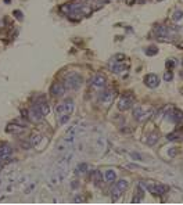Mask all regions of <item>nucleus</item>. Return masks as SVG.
Returning a JSON list of instances; mask_svg holds the SVG:
<instances>
[{
	"instance_id": "f257e3e1",
	"label": "nucleus",
	"mask_w": 183,
	"mask_h": 205,
	"mask_svg": "<svg viewBox=\"0 0 183 205\" xmlns=\"http://www.w3.org/2000/svg\"><path fill=\"white\" fill-rule=\"evenodd\" d=\"M74 110H75V104H74L72 100H65L57 106V112L60 115H71L74 112Z\"/></svg>"
},
{
	"instance_id": "f03ea898",
	"label": "nucleus",
	"mask_w": 183,
	"mask_h": 205,
	"mask_svg": "<svg viewBox=\"0 0 183 205\" xmlns=\"http://www.w3.org/2000/svg\"><path fill=\"white\" fill-rule=\"evenodd\" d=\"M65 87H70V89H79V87L82 86V78H81V75L78 74H71L68 75L67 78H65Z\"/></svg>"
},
{
	"instance_id": "7ed1b4c3",
	"label": "nucleus",
	"mask_w": 183,
	"mask_h": 205,
	"mask_svg": "<svg viewBox=\"0 0 183 205\" xmlns=\"http://www.w3.org/2000/svg\"><path fill=\"white\" fill-rule=\"evenodd\" d=\"M128 188V182L124 180V179H121V180H118L117 183H114L113 188H111V194H113V198L117 199L118 197H119L121 194L124 193L125 190Z\"/></svg>"
},
{
	"instance_id": "20e7f679",
	"label": "nucleus",
	"mask_w": 183,
	"mask_h": 205,
	"mask_svg": "<svg viewBox=\"0 0 183 205\" xmlns=\"http://www.w3.org/2000/svg\"><path fill=\"white\" fill-rule=\"evenodd\" d=\"M146 188L151 194H154V195H162L168 190V187L165 184H161V183H147Z\"/></svg>"
},
{
	"instance_id": "39448f33",
	"label": "nucleus",
	"mask_w": 183,
	"mask_h": 205,
	"mask_svg": "<svg viewBox=\"0 0 183 205\" xmlns=\"http://www.w3.org/2000/svg\"><path fill=\"white\" fill-rule=\"evenodd\" d=\"M132 104H133V97L129 96V94H125V96L119 97L118 103H117V107H118L119 111H126V110H129L132 107Z\"/></svg>"
},
{
	"instance_id": "423d86ee",
	"label": "nucleus",
	"mask_w": 183,
	"mask_h": 205,
	"mask_svg": "<svg viewBox=\"0 0 183 205\" xmlns=\"http://www.w3.org/2000/svg\"><path fill=\"white\" fill-rule=\"evenodd\" d=\"M115 97H117L115 90H107V92H104V93L101 94L100 101H101V104H103V106L110 107L111 104H113V101L115 100Z\"/></svg>"
},
{
	"instance_id": "0eeeda50",
	"label": "nucleus",
	"mask_w": 183,
	"mask_h": 205,
	"mask_svg": "<svg viewBox=\"0 0 183 205\" xmlns=\"http://www.w3.org/2000/svg\"><path fill=\"white\" fill-rule=\"evenodd\" d=\"M43 114L40 112V110H39L38 107H36V104L32 107L31 110H29V112H28V118L31 119L32 122H35V124H38V122H40L42 119H43Z\"/></svg>"
},
{
	"instance_id": "6e6552de",
	"label": "nucleus",
	"mask_w": 183,
	"mask_h": 205,
	"mask_svg": "<svg viewBox=\"0 0 183 205\" xmlns=\"http://www.w3.org/2000/svg\"><path fill=\"white\" fill-rule=\"evenodd\" d=\"M90 83H92V86L96 87V89H101V87L106 86V83H107V78H106L104 75L97 74V75H95V76L92 78Z\"/></svg>"
},
{
	"instance_id": "1a4fd4ad",
	"label": "nucleus",
	"mask_w": 183,
	"mask_h": 205,
	"mask_svg": "<svg viewBox=\"0 0 183 205\" xmlns=\"http://www.w3.org/2000/svg\"><path fill=\"white\" fill-rule=\"evenodd\" d=\"M150 115H151V112H146L142 107H136L133 110V117L137 121H146L147 118H150Z\"/></svg>"
},
{
	"instance_id": "9d476101",
	"label": "nucleus",
	"mask_w": 183,
	"mask_h": 205,
	"mask_svg": "<svg viewBox=\"0 0 183 205\" xmlns=\"http://www.w3.org/2000/svg\"><path fill=\"white\" fill-rule=\"evenodd\" d=\"M50 93L53 96H63L65 93V85L64 83H53V86L50 87Z\"/></svg>"
},
{
	"instance_id": "9b49d317",
	"label": "nucleus",
	"mask_w": 183,
	"mask_h": 205,
	"mask_svg": "<svg viewBox=\"0 0 183 205\" xmlns=\"http://www.w3.org/2000/svg\"><path fill=\"white\" fill-rule=\"evenodd\" d=\"M144 83L148 87H157L158 83H160V78H158L157 75H154V74H148V75H146Z\"/></svg>"
},
{
	"instance_id": "f8f14e48",
	"label": "nucleus",
	"mask_w": 183,
	"mask_h": 205,
	"mask_svg": "<svg viewBox=\"0 0 183 205\" xmlns=\"http://www.w3.org/2000/svg\"><path fill=\"white\" fill-rule=\"evenodd\" d=\"M13 154V150L8 144H0V159H7L8 157Z\"/></svg>"
},
{
	"instance_id": "ddd939ff",
	"label": "nucleus",
	"mask_w": 183,
	"mask_h": 205,
	"mask_svg": "<svg viewBox=\"0 0 183 205\" xmlns=\"http://www.w3.org/2000/svg\"><path fill=\"white\" fill-rule=\"evenodd\" d=\"M25 130L24 126H19V125H15V124H10L7 125L6 128V132L7 133H13V135H18V133H22Z\"/></svg>"
},
{
	"instance_id": "4468645a",
	"label": "nucleus",
	"mask_w": 183,
	"mask_h": 205,
	"mask_svg": "<svg viewBox=\"0 0 183 205\" xmlns=\"http://www.w3.org/2000/svg\"><path fill=\"white\" fill-rule=\"evenodd\" d=\"M169 117H171V121L172 122H180L183 119V112L180 111V110H177V108H175V110H172L169 114Z\"/></svg>"
},
{
	"instance_id": "2eb2a0df",
	"label": "nucleus",
	"mask_w": 183,
	"mask_h": 205,
	"mask_svg": "<svg viewBox=\"0 0 183 205\" xmlns=\"http://www.w3.org/2000/svg\"><path fill=\"white\" fill-rule=\"evenodd\" d=\"M103 179L107 182V183H113V182H115V179H117V172H115L114 169H107V170L104 172Z\"/></svg>"
},
{
	"instance_id": "dca6fc26",
	"label": "nucleus",
	"mask_w": 183,
	"mask_h": 205,
	"mask_svg": "<svg viewBox=\"0 0 183 205\" xmlns=\"http://www.w3.org/2000/svg\"><path fill=\"white\" fill-rule=\"evenodd\" d=\"M42 135H39V133H33L29 139V144H31L32 147H35V148H39V144L42 141Z\"/></svg>"
},
{
	"instance_id": "f3484780",
	"label": "nucleus",
	"mask_w": 183,
	"mask_h": 205,
	"mask_svg": "<svg viewBox=\"0 0 183 205\" xmlns=\"http://www.w3.org/2000/svg\"><path fill=\"white\" fill-rule=\"evenodd\" d=\"M90 177H92L93 183H96V184H100L101 180H103V176H101L100 170H92L90 172Z\"/></svg>"
},
{
	"instance_id": "a211bd4d",
	"label": "nucleus",
	"mask_w": 183,
	"mask_h": 205,
	"mask_svg": "<svg viewBox=\"0 0 183 205\" xmlns=\"http://www.w3.org/2000/svg\"><path fill=\"white\" fill-rule=\"evenodd\" d=\"M36 107L40 110V112H42L43 115H47V114L50 112V106H49L46 101H43V103H42V101H40V103H38V104H36Z\"/></svg>"
},
{
	"instance_id": "6ab92c4d",
	"label": "nucleus",
	"mask_w": 183,
	"mask_h": 205,
	"mask_svg": "<svg viewBox=\"0 0 183 205\" xmlns=\"http://www.w3.org/2000/svg\"><path fill=\"white\" fill-rule=\"evenodd\" d=\"M157 141H158V135H157V133L150 135L148 139H147V144H148V146H154V144H157Z\"/></svg>"
},
{
	"instance_id": "aec40b11",
	"label": "nucleus",
	"mask_w": 183,
	"mask_h": 205,
	"mask_svg": "<svg viewBox=\"0 0 183 205\" xmlns=\"http://www.w3.org/2000/svg\"><path fill=\"white\" fill-rule=\"evenodd\" d=\"M88 164H85V162H82V164H79L78 166H76V173H85V172H88Z\"/></svg>"
},
{
	"instance_id": "412c9836",
	"label": "nucleus",
	"mask_w": 183,
	"mask_h": 205,
	"mask_svg": "<svg viewBox=\"0 0 183 205\" xmlns=\"http://www.w3.org/2000/svg\"><path fill=\"white\" fill-rule=\"evenodd\" d=\"M182 18H183V11H180V10H176L172 14V19L173 21H180Z\"/></svg>"
},
{
	"instance_id": "4be33fe9",
	"label": "nucleus",
	"mask_w": 183,
	"mask_h": 205,
	"mask_svg": "<svg viewBox=\"0 0 183 205\" xmlns=\"http://www.w3.org/2000/svg\"><path fill=\"white\" fill-rule=\"evenodd\" d=\"M157 53H158V49L155 47V46L148 47V49H147V51H146V54H147V56H155Z\"/></svg>"
},
{
	"instance_id": "5701e85b",
	"label": "nucleus",
	"mask_w": 183,
	"mask_h": 205,
	"mask_svg": "<svg viewBox=\"0 0 183 205\" xmlns=\"http://www.w3.org/2000/svg\"><path fill=\"white\" fill-rule=\"evenodd\" d=\"M68 121H70V115H61L58 122H60V125H64V124H67Z\"/></svg>"
},
{
	"instance_id": "b1692460",
	"label": "nucleus",
	"mask_w": 183,
	"mask_h": 205,
	"mask_svg": "<svg viewBox=\"0 0 183 205\" xmlns=\"http://www.w3.org/2000/svg\"><path fill=\"white\" fill-rule=\"evenodd\" d=\"M172 78H173V74H172L171 71H168V72H165L164 74V81L169 82V81H172Z\"/></svg>"
},
{
	"instance_id": "393cba45",
	"label": "nucleus",
	"mask_w": 183,
	"mask_h": 205,
	"mask_svg": "<svg viewBox=\"0 0 183 205\" xmlns=\"http://www.w3.org/2000/svg\"><path fill=\"white\" fill-rule=\"evenodd\" d=\"M165 65H166V68H171V67H176L177 62H176V60H168Z\"/></svg>"
},
{
	"instance_id": "a878e982",
	"label": "nucleus",
	"mask_w": 183,
	"mask_h": 205,
	"mask_svg": "<svg viewBox=\"0 0 183 205\" xmlns=\"http://www.w3.org/2000/svg\"><path fill=\"white\" fill-rule=\"evenodd\" d=\"M14 15H17L18 19H22V12L21 11H14Z\"/></svg>"
},
{
	"instance_id": "bb28decb",
	"label": "nucleus",
	"mask_w": 183,
	"mask_h": 205,
	"mask_svg": "<svg viewBox=\"0 0 183 205\" xmlns=\"http://www.w3.org/2000/svg\"><path fill=\"white\" fill-rule=\"evenodd\" d=\"M176 46H177V47H179L180 50H183V42H179V43H177Z\"/></svg>"
},
{
	"instance_id": "cd10ccee",
	"label": "nucleus",
	"mask_w": 183,
	"mask_h": 205,
	"mask_svg": "<svg viewBox=\"0 0 183 205\" xmlns=\"http://www.w3.org/2000/svg\"><path fill=\"white\" fill-rule=\"evenodd\" d=\"M126 3L131 6V4H133V3H135V0H126Z\"/></svg>"
},
{
	"instance_id": "c85d7f7f",
	"label": "nucleus",
	"mask_w": 183,
	"mask_h": 205,
	"mask_svg": "<svg viewBox=\"0 0 183 205\" xmlns=\"http://www.w3.org/2000/svg\"><path fill=\"white\" fill-rule=\"evenodd\" d=\"M157 1H162V0H157Z\"/></svg>"
}]
</instances>
